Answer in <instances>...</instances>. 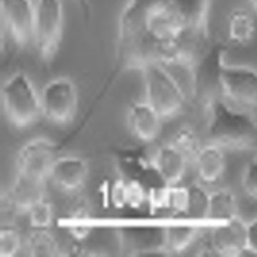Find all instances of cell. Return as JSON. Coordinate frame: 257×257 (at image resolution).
Returning <instances> with one entry per match:
<instances>
[{
	"label": "cell",
	"mask_w": 257,
	"mask_h": 257,
	"mask_svg": "<svg viewBox=\"0 0 257 257\" xmlns=\"http://www.w3.org/2000/svg\"><path fill=\"white\" fill-rule=\"evenodd\" d=\"M208 112L209 143L225 152L257 150V121L253 116L231 109L219 97L209 103Z\"/></svg>",
	"instance_id": "obj_1"
},
{
	"label": "cell",
	"mask_w": 257,
	"mask_h": 257,
	"mask_svg": "<svg viewBox=\"0 0 257 257\" xmlns=\"http://www.w3.org/2000/svg\"><path fill=\"white\" fill-rule=\"evenodd\" d=\"M219 98L228 107L255 117L257 114V68L244 64L219 63Z\"/></svg>",
	"instance_id": "obj_2"
},
{
	"label": "cell",
	"mask_w": 257,
	"mask_h": 257,
	"mask_svg": "<svg viewBox=\"0 0 257 257\" xmlns=\"http://www.w3.org/2000/svg\"><path fill=\"white\" fill-rule=\"evenodd\" d=\"M1 102L7 120L16 128H28L42 115L40 94L22 72L15 73L4 82Z\"/></svg>",
	"instance_id": "obj_3"
},
{
	"label": "cell",
	"mask_w": 257,
	"mask_h": 257,
	"mask_svg": "<svg viewBox=\"0 0 257 257\" xmlns=\"http://www.w3.org/2000/svg\"><path fill=\"white\" fill-rule=\"evenodd\" d=\"M145 100L163 121L179 116L188 101L166 69L152 63L142 70Z\"/></svg>",
	"instance_id": "obj_4"
},
{
	"label": "cell",
	"mask_w": 257,
	"mask_h": 257,
	"mask_svg": "<svg viewBox=\"0 0 257 257\" xmlns=\"http://www.w3.org/2000/svg\"><path fill=\"white\" fill-rule=\"evenodd\" d=\"M64 31L62 0H37L34 46L43 62L49 64L58 53Z\"/></svg>",
	"instance_id": "obj_5"
},
{
	"label": "cell",
	"mask_w": 257,
	"mask_h": 257,
	"mask_svg": "<svg viewBox=\"0 0 257 257\" xmlns=\"http://www.w3.org/2000/svg\"><path fill=\"white\" fill-rule=\"evenodd\" d=\"M42 116L52 124L65 125L76 115L79 103L77 87L67 76L49 81L40 93Z\"/></svg>",
	"instance_id": "obj_6"
},
{
	"label": "cell",
	"mask_w": 257,
	"mask_h": 257,
	"mask_svg": "<svg viewBox=\"0 0 257 257\" xmlns=\"http://www.w3.org/2000/svg\"><path fill=\"white\" fill-rule=\"evenodd\" d=\"M35 12V0H1L3 25L19 49L34 46Z\"/></svg>",
	"instance_id": "obj_7"
},
{
	"label": "cell",
	"mask_w": 257,
	"mask_h": 257,
	"mask_svg": "<svg viewBox=\"0 0 257 257\" xmlns=\"http://www.w3.org/2000/svg\"><path fill=\"white\" fill-rule=\"evenodd\" d=\"M58 157L56 144L52 140L45 137L32 138L19 150L17 173L47 181Z\"/></svg>",
	"instance_id": "obj_8"
},
{
	"label": "cell",
	"mask_w": 257,
	"mask_h": 257,
	"mask_svg": "<svg viewBox=\"0 0 257 257\" xmlns=\"http://www.w3.org/2000/svg\"><path fill=\"white\" fill-rule=\"evenodd\" d=\"M208 237L217 256H243L248 246L247 222L239 216L221 222Z\"/></svg>",
	"instance_id": "obj_9"
},
{
	"label": "cell",
	"mask_w": 257,
	"mask_h": 257,
	"mask_svg": "<svg viewBox=\"0 0 257 257\" xmlns=\"http://www.w3.org/2000/svg\"><path fill=\"white\" fill-rule=\"evenodd\" d=\"M225 37L230 47L246 49L257 37V15L249 7H234L225 19Z\"/></svg>",
	"instance_id": "obj_10"
},
{
	"label": "cell",
	"mask_w": 257,
	"mask_h": 257,
	"mask_svg": "<svg viewBox=\"0 0 257 257\" xmlns=\"http://www.w3.org/2000/svg\"><path fill=\"white\" fill-rule=\"evenodd\" d=\"M88 165L75 155L58 156L51 170L49 180L61 190L74 192L82 189L88 179Z\"/></svg>",
	"instance_id": "obj_11"
},
{
	"label": "cell",
	"mask_w": 257,
	"mask_h": 257,
	"mask_svg": "<svg viewBox=\"0 0 257 257\" xmlns=\"http://www.w3.org/2000/svg\"><path fill=\"white\" fill-rule=\"evenodd\" d=\"M189 161L171 143L159 146L150 160L152 168L161 183L180 184L184 177Z\"/></svg>",
	"instance_id": "obj_12"
},
{
	"label": "cell",
	"mask_w": 257,
	"mask_h": 257,
	"mask_svg": "<svg viewBox=\"0 0 257 257\" xmlns=\"http://www.w3.org/2000/svg\"><path fill=\"white\" fill-rule=\"evenodd\" d=\"M127 124L132 135L144 143L154 141L159 137L164 121L147 102H136L129 106Z\"/></svg>",
	"instance_id": "obj_13"
},
{
	"label": "cell",
	"mask_w": 257,
	"mask_h": 257,
	"mask_svg": "<svg viewBox=\"0 0 257 257\" xmlns=\"http://www.w3.org/2000/svg\"><path fill=\"white\" fill-rule=\"evenodd\" d=\"M46 183L45 180L17 173L7 199L16 211L27 213L33 206L46 198Z\"/></svg>",
	"instance_id": "obj_14"
},
{
	"label": "cell",
	"mask_w": 257,
	"mask_h": 257,
	"mask_svg": "<svg viewBox=\"0 0 257 257\" xmlns=\"http://www.w3.org/2000/svg\"><path fill=\"white\" fill-rule=\"evenodd\" d=\"M148 199L155 211L170 216H185L188 188L180 184H160L150 190Z\"/></svg>",
	"instance_id": "obj_15"
},
{
	"label": "cell",
	"mask_w": 257,
	"mask_h": 257,
	"mask_svg": "<svg viewBox=\"0 0 257 257\" xmlns=\"http://www.w3.org/2000/svg\"><path fill=\"white\" fill-rule=\"evenodd\" d=\"M225 152L209 143L202 146L193 164L200 183L211 185L222 179L226 169Z\"/></svg>",
	"instance_id": "obj_16"
},
{
	"label": "cell",
	"mask_w": 257,
	"mask_h": 257,
	"mask_svg": "<svg viewBox=\"0 0 257 257\" xmlns=\"http://www.w3.org/2000/svg\"><path fill=\"white\" fill-rule=\"evenodd\" d=\"M185 31L208 34L212 0H171Z\"/></svg>",
	"instance_id": "obj_17"
},
{
	"label": "cell",
	"mask_w": 257,
	"mask_h": 257,
	"mask_svg": "<svg viewBox=\"0 0 257 257\" xmlns=\"http://www.w3.org/2000/svg\"><path fill=\"white\" fill-rule=\"evenodd\" d=\"M110 198L118 208H138L148 200L149 194L138 180H117L111 187Z\"/></svg>",
	"instance_id": "obj_18"
},
{
	"label": "cell",
	"mask_w": 257,
	"mask_h": 257,
	"mask_svg": "<svg viewBox=\"0 0 257 257\" xmlns=\"http://www.w3.org/2000/svg\"><path fill=\"white\" fill-rule=\"evenodd\" d=\"M199 228L190 225L165 227V242L168 253L181 254L187 252L201 236Z\"/></svg>",
	"instance_id": "obj_19"
},
{
	"label": "cell",
	"mask_w": 257,
	"mask_h": 257,
	"mask_svg": "<svg viewBox=\"0 0 257 257\" xmlns=\"http://www.w3.org/2000/svg\"><path fill=\"white\" fill-rule=\"evenodd\" d=\"M238 203L232 191L220 188L210 192L208 218L210 220L225 222L238 216Z\"/></svg>",
	"instance_id": "obj_20"
},
{
	"label": "cell",
	"mask_w": 257,
	"mask_h": 257,
	"mask_svg": "<svg viewBox=\"0 0 257 257\" xmlns=\"http://www.w3.org/2000/svg\"><path fill=\"white\" fill-rule=\"evenodd\" d=\"M188 200L184 217L191 219H207L210 206V192L201 183L189 185Z\"/></svg>",
	"instance_id": "obj_21"
},
{
	"label": "cell",
	"mask_w": 257,
	"mask_h": 257,
	"mask_svg": "<svg viewBox=\"0 0 257 257\" xmlns=\"http://www.w3.org/2000/svg\"><path fill=\"white\" fill-rule=\"evenodd\" d=\"M27 251L34 257H53L59 255V246L48 229L34 228L26 240Z\"/></svg>",
	"instance_id": "obj_22"
},
{
	"label": "cell",
	"mask_w": 257,
	"mask_h": 257,
	"mask_svg": "<svg viewBox=\"0 0 257 257\" xmlns=\"http://www.w3.org/2000/svg\"><path fill=\"white\" fill-rule=\"evenodd\" d=\"M170 143L186 158L189 162L192 163L202 147L196 132L186 126L179 128L174 133Z\"/></svg>",
	"instance_id": "obj_23"
},
{
	"label": "cell",
	"mask_w": 257,
	"mask_h": 257,
	"mask_svg": "<svg viewBox=\"0 0 257 257\" xmlns=\"http://www.w3.org/2000/svg\"><path fill=\"white\" fill-rule=\"evenodd\" d=\"M27 213L31 226L37 229H48L53 222V207L46 198L37 202Z\"/></svg>",
	"instance_id": "obj_24"
},
{
	"label": "cell",
	"mask_w": 257,
	"mask_h": 257,
	"mask_svg": "<svg viewBox=\"0 0 257 257\" xmlns=\"http://www.w3.org/2000/svg\"><path fill=\"white\" fill-rule=\"evenodd\" d=\"M22 239L20 233L13 227L7 226L0 231V256H15L21 249Z\"/></svg>",
	"instance_id": "obj_25"
},
{
	"label": "cell",
	"mask_w": 257,
	"mask_h": 257,
	"mask_svg": "<svg viewBox=\"0 0 257 257\" xmlns=\"http://www.w3.org/2000/svg\"><path fill=\"white\" fill-rule=\"evenodd\" d=\"M241 186L246 195L257 201V159L249 162L243 168Z\"/></svg>",
	"instance_id": "obj_26"
},
{
	"label": "cell",
	"mask_w": 257,
	"mask_h": 257,
	"mask_svg": "<svg viewBox=\"0 0 257 257\" xmlns=\"http://www.w3.org/2000/svg\"><path fill=\"white\" fill-rule=\"evenodd\" d=\"M247 244L243 255L257 256V216L247 222Z\"/></svg>",
	"instance_id": "obj_27"
},
{
	"label": "cell",
	"mask_w": 257,
	"mask_h": 257,
	"mask_svg": "<svg viewBox=\"0 0 257 257\" xmlns=\"http://www.w3.org/2000/svg\"><path fill=\"white\" fill-rule=\"evenodd\" d=\"M75 2L80 9L83 19L85 22H88L91 14V0H75Z\"/></svg>",
	"instance_id": "obj_28"
},
{
	"label": "cell",
	"mask_w": 257,
	"mask_h": 257,
	"mask_svg": "<svg viewBox=\"0 0 257 257\" xmlns=\"http://www.w3.org/2000/svg\"><path fill=\"white\" fill-rule=\"evenodd\" d=\"M248 4L249 6L248 7L251 9V10H253L254 13L257 15V0H247Z\"/></svg>",
	"instance_id": "obj_29"
},
{
	"label": "cell",
	"mask_w": 257,
	"mask_h": 257,
	"mask_svg": "<svg viewBox=\"0 0 257 257\" xmlns=\"http://www.w3.org/2000/svg\"><path fill=\"white\" fill-rule=\"evenodd\" d=\"M35 1H36V3H37V0H35Z\"/></svg>",
	"instance_id": "obj_30"
}]
</instances>
